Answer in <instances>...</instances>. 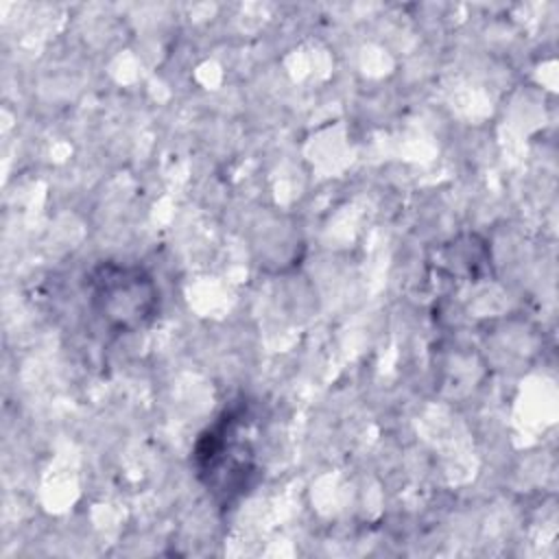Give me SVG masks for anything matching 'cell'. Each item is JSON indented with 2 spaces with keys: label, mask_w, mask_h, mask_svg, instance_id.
<instances>
[{
  "label": "cell",
  "mask_w": 559,
  "mask_h": 559,
  "mask_svg": "<svg viewBox=\"0 0 559 559\" xmlns=\"http://www.w3.org/2000/svg\"><path fill=\"white\" fill-rule=\"evenodd\" d=\"M249 421L242 406L225 411L214 426H210L197 448V474L207 489L223 498H234L249 487V476L255 472L253 450L247 439Z\"/></svg>",
  "instance_id": "obj_2"
},
{
  "label": "cell",
  "mask_w": 559,
  "mask_h": 559,
  "mask_svg": "<svg viewBox=\"0 0 559 559\" xmlns=\"http://www.w3.org/2000/svg\"><path fill=\"white\" fill-rule=\"evenodd\" d=\"M85 286L92 312L111 332H138L159 312V286L140 264L100 262L90 271Z\"/></svg>",
  "instance_id": "obj_1"
}]
</instances>
